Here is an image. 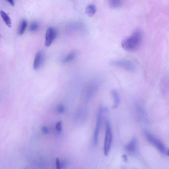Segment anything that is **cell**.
Returning <instances> with one entry per match:
<instances>
[{"mask_svg": "<svg viewBox=\"0 0 169 169\" xmlns=\"http://www.w3.org/2000/svg\"><path fill=\"white\" fill-rule=\"evenodd\" d=\"M143 34L142 30H137L131 36L124 39L122 42L121 45L125 51L133 52L138 49L142 41Z\"/></svg>", "mask_w": 169, "mask_h": 169, "instance_id": "6da1fadb", "label": "cell"}, {"mask_svg": "<svg viewBox=\"0 0 169 169\" xmlns=\"http://www.w3.org/2000/svg\"><path fill=\"white\" fill-rule=\"evenodd\" d=\"M144 134L147 140L154 145L159 152L163 154L166 153V149L161 141L148 131H145Z\"/></svg>", "mask_w": 169, "mask_h": 169, "instance_id": "7a4b0ae2", "label": "cell"}, {"mask_svg": "<svg viewBox=\"0 0 169 169\" xmlns=\"http://www.w3.org/2000/svg\"><path fill=\"white\" fill-rule=\"evenodd\" d=\"M111 64L114 66L122 68L130 72H135L136 69V65L133 62L126 59L113 61Z\"/></svg>", "mask_w": 169, "mask_h": 169, "instance_id": "3957f363", "label": "cell"}, {"mask_svg": "<svg viewBox=\"0 0 169 169\" xmlns=\"http://www.w3.org/2000/svg\"><path fill=\"white\" fill-rule=\"evenodd\" d=\"M112 140V133L110 124L109 121L106 125V131L104 143V150L105 156H107L111 148Z\"/></svg>", "mask_w": 169, "mask_h": 169, "instance_id": "277c9868", "label": "cell"}, {"mask_svg": "<svg viewBox=\"0 0 169 169\" xmlns=\"http://www.w3.org/2000/svg\"><path fill=\"white\" fill-rule=\"evenodd\" d=\"M104 110V108H103L102 106L99 107L98 113L97 118L96 125L94 133V143L95 145H97L98 142L99 133L101 126L102 114Z\"/></svg>", "mask_w": 169, "mask_h": 169, "instance_id": "5b68a950", "label": "cell"}, {"mask_svg": "<svg viewBox=\"0 0 169 169\" xmlns=\"http://www.w3.org/2000/svg\"><path fill=\"white\" fill-rule=\"evenodd\" d=\"M57 36V32L55 28L49 27L47 29L45 36V45L50 46Z\"/></svg>", "mask_w": 169, "mask_h": 169, "instance_id": "8992f818", "label": "cell"}, {"mask_svg": "<svg viewBox=\"0 0 169 169\" xmlns=\"http://www.w3.org/2000/svg\"><path fill=\"white\" fill-rule=\"evenodd\" d=\"M44 54L42 51H39L36 53L34 58L33 67L34 70H37L42 66L44 61Z\"/></svg>", "mask_w": 169, "mask_h": 169, "instance_id": "52a82bcc", "label": "cell"}, {"mask_svg": "<svg viewBox=\"0 0 169 169\" xmlns=\"http://www.w3.org/2000/svg\"><path fill=\"white\" fill-rule=\"evenodd\" d=\"M137 142L136 138L133 137L126 146L127 151L130 153H133L135 152L136 148Z\"/></svg>", "mask_w": 169, "mask_h": 169, "instance_id": "ba28073f", "label": "cell"}, {"mask_svg": "<svg viewBox=\"0 0 169 169\" xmlns=\"http://www.w3.org/2000/svg\"><path fill=\"white\" fill-rule=\"evenodd\" d=\"M111 94L114 99V104L112 106V108H117L119 105L120 102V97L118 92L115 90H113L111 92Z\"/></svg>", "mask_w": 169, "mask_h": 169, "instance_id": "9c48e42d", "label": "cell"}, {"mask_svg": "<svg viewBox=\"0 0 169 169\" xmlns=\"http://www.w3.org/2000/svg\"><path fill=\"white\" fill-rule=\"evenodd\" d=\"M96 11V6L93 4H89L87 7L85 9V13L86 14L90 17L93 16Z\"/></svg>", "mask_w": 169, "mask_h": 169, "instance_id": "30bf717a", "label": "cell"}, {"mask_svg": "<svg viewBox=\"0 0 169 169\" xmlns=\"http://www.w3.org/2000/svg\"><path fill=\"white\" fill-rule=\"evenodd\" d=\"M98 88V84H94L90 86L88 89L87 93V98H90L92 97L96 91L97 90Z\"/></svg>", "mask_w": 169, "mask_h": 169, "instance_id": "8fae6325", "label": "cell"}, {"mask_svg": "<svg viewBox=\"0 0 169 169\" xmlns=\"http://www.w3.org/2000/svg\"><path fill=\"white\" fill-rule=\"evenodd\" d=\"M0 13H1V15L2 19L4 20L5 24L8 27H11L12 26L11 21L9 16L5 12L3 11H1Z\"/></svg>", "mask_w": 169, "mask_h": 169, "instance_id": "7c38bea8", "label": "cell"}, {"mask_svg": "<svg viewBox=\"0 0 169 169\" xmlns=\"http://www.w3.org/2000/svg\"><path fill=\"white\" fill-rule=\"evenodd\" d=\"M27 23L26 20L24 19L21 21L18 30V33L19 35H22L26 30Z\"/></svg>", "mask_w": 169, "mask_h": 169, "instance_id": "4fadbf2b", "label": "cell"}, {"mask_svg": "<svg viewBox=\"0 0 169 169\" xmlns=\"http://www.w3.org/2000/svg\"><path fill=\"white\" fill-rule=\"evenodd\" d=\"M77 56V53L75 51H72L63 60L64 63H67L73 61L76 58Z\"/></svg>", "mask_w": 169, "mask_h": 169, "instance_id": "5bb4252c", "label": "cell"}, {"mask_svg": "<svg viewBox=\"0 0 169 169\" xmlns=\"http://www.w3.org/2000/svg\"><path fill=\"white\" fill-rule=\"evenodd\" d=\"M109 5L112 8H117L121 7L122 2L120 0H111L109 1Z\"/></svg>", "mask_w": 169, "mask_h": 169, "instance_id": "9a60e30c", "label": "cell"}, {"mask_svg": "<svg viewBox=\"0 0 169 169\" xmlns=\"http://www.w3.org/2000/svg\"><path fill=\"white\" fill-rule=\"evenodd\" d=\"M39 27V24L36 21H33L30 24V30L31 32H36L38 29Z\"/></svg>", "mask_w": 169, "mask_h": 169, "instance_id": "2e32d148", "label": "cell"}, {"mask_svg": "<svg viewBox=\"0 0 169 169\" xmlns=\"http://www.w3.org/2000/svg\"><path fill=\"white\" fill-rule=\"evenodd\" d=\"M57 110L59 113H62L64 112L65 108L63 105H59L57 107Z\"/></svg>", "mask_w": 169, "mask_h": 169, "instance_id": "e0dca14e", "label": "cell"}, {"mask_svg": "<svg viewBox=\"0 0 169 169\" xmlns=\"http://www.w3.org/2000/svg\"><path fill=\"white\" fill-rule=\"evenodd\" d=\"M56 130L58 131H61L62 129V122L59 121L58 122L56 125Z\"/></svg>", "mask_w": 169, "mask_h": 169, "instance_id": "ac0fdd59", "label": "cell"}, {"mask_svg": "<svg viewBox=\"0 0 169 169\" xmlns=\"http://www.w3.org/2000/svg\"><path fill=\"white\" fill-rule=\"evenodd\" d=\"M56 168L57 169H61V165L60 160L59 158H57L56 159Z\"/></svg>", "mask_w": 169, "mask_h": 169, "instance_id": "d6986e66", "label": "cell"}, {"mask_svg": "<svg viewBox=\"0 0 169 169\" xmlns=\"http://www.w3.org/2000/svg\"><path fill=\"white\" fill-rule=\"evenodd\" d=\"M42 130L43 132L45 134H47L49 132V130L47 127L44 126L42 127Z\"/></svg>", "mask_w": 169, "mask_h": 169, "instance_id": "ffe728a7", "label": "cell"}, {"mask_svg": "<svg viewBox=\"0 0 169 169\" xmlns=\"http://www.w3.org/2000/svg\"><path fill=\"white\" fill-rule=\"evenodd\" d=\"M9 4H10L12 6H14L15 5L14 1H11V0H10V1H7Z\"/></svg>", "mask_w": 169, "mask_h": 169, "instance_id": "44dd1931", "label": "cell"}, {"mask_svg": "<svg viewBox=\"0 0 169 169\" xmlns=\"http://www.w3.org/2000/svg\"><path fill=\"white\" fill-rule=\"evenodd\" d=\"M123 158L125 161H126L127 159V157L126 155H123Z\"/></svg>", "mask_w": 169, "mask_h": 169, "instance_id": "7402d4cb", "label": "cell"}, {"mask_svg": "<svg viewBox=\"0 0 169 169\" xmlns=\"http://www.w3.org/2000/svg\"><path fill=\"white\" fill-rule=\"evenodd\" d=\"M166 153L167 155L169 156V149L167 150Z\"/></svg>", "mask_w": 169, "mask_h": 169, "instance_id": "603a6c76", "label": "cell"}, {"mask_svg": "<svg viewBox=\"0 0 169 169\" xmlns=\"http://www.w3.org/2000/svg\"><path fill=\"white\" fill-rule=\"evenodd\" d=\"M24 169H28L27 168H25Z\"/></svg>", "mask_w": 169, "mask_h": 169, "instance_id": "cb8c5ba5", "label": "cell"}]
</instances>
